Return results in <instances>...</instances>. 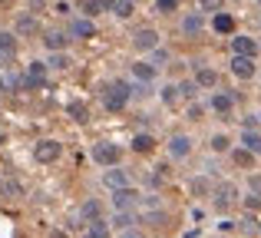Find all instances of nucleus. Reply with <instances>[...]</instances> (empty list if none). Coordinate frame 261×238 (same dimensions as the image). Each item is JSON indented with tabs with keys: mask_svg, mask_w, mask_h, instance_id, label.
<instances>
[{
	"mask_svg": "<svg viewBox=\"0 0 261 238\" xmlns=\"http://www.w3.org/2000/svg\"><path fill=\"white\" fill-rule=\"evenodd\" d=\"M70 33H73V37H93V33H96V27L89 23V20H76V23L70 27Z\"/></svg>",
	"mask_w": 261,
	"mask_h": 238,
	"instance_id": "obj_25",
	"label": "nucleus"
},
{
	"mask_svg": "<svg viewBox=\"0 0 261 238\" xmlns=\"http://www.w3.org/2000/svg\"><path fill=\"white\" fill-rule=\"evenodd\" d=\"M102 182H106L109 189H122V186H129V175L122 172V169H113V166H109V172L102 175Z\"/></svg>",
	"mask_w": 261,
	"mask_h": 238,
	"instance_id": "obj_13",
	"label": "nucleus"
},
{
	"mask_svg": "<svg viewBox=\"0 0 261 238\" xmlns=\"http://www.w3.org/2000/svg\"><path fill=\"white\" fill-rule=\"evenodd\" d=\"M235 195H238V189L231 186V182H225V186H218V189H215V199H212V202H215L218 212H228L231 202H235Z\"/></svg>",
	"mask_w": 261,
	"mask_h": 238,
	"instance_id": "obj_6",
	"label": "nucleus"
},
{
	"mask_svg": "<svg viewBox=\"0 0 261 238\" xmlns=\"http://www.w3.org/2000/svg\"><path fill=\"white\" fill-rule=\"evenodd\" d=\"M133 73H136V80H142V83H152L155 80V66L152 63H136Z\"/></svg>",
	"mask_w": 261,
	"mask_h": 238,
	"instance_id": "obj_22",
	"label": "nucleus"
},
{
	"mask_svg": "<svg viewBox=\"0 0 261 238\" xmlns=\"http://www.w3.org/2000/svg\"><path fill=\"white\" fill-rule=\"evenodd\" d=\"M86 235L89 238H106L109 235V228H106V222H99V219H93V225L86 228Z\"/></svg>",
	"mask_w": 261,
	"mask_h": 238,
	"instance_id": "obj_26",
	"label": "nucleus"
},
{
	"mask_svg": "<svg viewBox=\"0 0 261 238\" xmlns=\"http://www.w3.org/2000/svg\"><path fill=\"white\" fill-rule=\"evenodd\" d=\"M155 7H159V10H175V7H178V0H159Z\"/></svg>",
	"mask_w": 261,
	"mask_h": 238,
	"instance_id": "obj_38",
	"label": "nucleus"
},
{
	"mask_svg": "<svg viewBox=\"0 0 261 238\" xmlns=\"http://www.w3.org/2000/svg\"><path fill=\"white\" fill-rule=\"evenodd\" d=\"M129 96H133V86H129V83H113L106 90V96H102V103H106L109 113H119V110H126Z\"/></svg>",
	"mask_w": 261,
	"mask_h": 238,
	"instance_id": "obj_1",
	"label": "nucleus"
},
{
	"mask_svg": "<svg viewBox=\"0 0 261 238\" xmlns=\"http://www.w3.org/2000/svg\"><path fill=\"white\" fill-rule=\"evenodd\" d=\"M133 43H136V50H155V46H159V33H155L152 27H142V30H136Z\"/></svg>",
	"mask_w": 261,
	"mask_h": 238,
	"instance_id": "obj_7",
	"label": "nucleus"
},
{
	"mask_svg": "<svg viewBox=\"0 0 261 238\" xmlns=\"http://www.w3.org/2000/svg\"><path fill=\"white\" fill-rule=\"evenodd\" d=\"M178 93H182V96H195V93H198V83H195V80H185V83L182 86H178Z\"/></svg>",
	"mask_w": 261,
	"mask_h": 238,
	"instance_id": "obj_33",
	"label": "nucleus"
},
{
	"mask_svg": "<svg viewBox=\"0 0 261 238\" xmlns=\"http://www.w3.org/2000/svg\"><path fill=\"white\" fill-rule=\"evenodd\" d=\"M0 195H4V199H20V195H23V186H20L17 179H0Z\"/></svg>",
	"mask_w": 261,
	"mask_h": 238,
	"instance_id": "obj_16",
	"label": "nucleus"
},
{
	"mask_svg": "<svg viewBox=\"0 0 261 238\" xmlns=\"http://www.w3.org/2000/svg\"><path fill=\"white\" fill-rule=\"evenodd\" d=\"M182 30H185V33H198V30H202V17H198V13L185 17V20H182Z\"/></svg>",
	"mask_w": 261,
	"mask_h": 238,
	"instance_id": "obj_28",
	"label": "nucleus"
},
{
	"mask_svg": "<svg viewBox=\"0 0 261 238\" xmlns=\"http://www.w3.org/2000/svg\"><path fill=\"white\" fill-rule=\"evenodd\" d=\"M113 13H116V17H122V20H126L129 13H133V0H116V4H113Z\"/></svg>",
	"mask_w": 261,
	"mask_h": 238,
	"instance_id": "obj_29",
	"label": "nucleus"
},
{
	"mask_svg": "<svg viewBox=\"0 0 261 238\" xmlns=\"http://www.w3.org/2000/svg\"><path fill=\"white\" fill-rule=\"evenodd\" d=\"M212 27H215L218 33H231V30H235V17H228V13H215Z\"/></svg>",
	"mask_w": 261,
	"mask_h": 238,
	"instance_id": "obj_21",
	"label": "nucleus"
},
{
	"mask_svg": "<svg viewBox=\"0 0 261 238\" xmlns=\"http://www.w3.org/2000/svg\"><path fill=\"white\" fill-rule=\"evenodd\" d=\"M202 10H208V13L215 10L218 13V10H222V0H202Z\"/></svg>",
	"mask_w": 261,
	"mask_h": 238,
	"instance_id": "obj_37",
	"label": "nucleus"
},
{
	"mask_svg": "<svg viewBox=\"0 0 261 238\" xmlns=\"http://www.w3.org/2000/svg\"><path fill=\"white\" fill-rule=\"evenodd\" d=\"M192 192H195V195H205V192H208V182H205V179H195V182H192Z\"/></svg>",
	"mask_w": 261,
	"mask_h": 238,
	"instance_id": "obj_36",
	"label": "nucleus"
},
{
	"mask_svg": "<svg viewBox=\"0 0 261 238\" xmlns=\"http://www.w3.org/2000/svg\"><path fill=\"white\" fill-rule=\"evenodd\" d=\"M93 162H99V166H116V162H119V146H113V142H96Z\"/></svg>",
	"mask_w": 261,
	"mask_h": 238,
	"instance_id": "obj_2",
	"label": "nucleus"
},
{
	"mask_svg": "<svg viewBox=\"0 0 261 238\" xmlns=\"http://www.w3.org/2000/svg\"><path fill=\"white\" fill-rule=\"evenodd\" d=\"M242 146L251 149L255 155H261V136H258V129H245V133H242Z\"/></svg>",
	"mask_w": 261,
	"mask_h": 238,
	"instance_id": "obj_18",
	"label": "nucleus"
},
{
	"mask_svg": "<svg viewBox=\"0 0 261 238\" xmlns=\"http://www.w3.org/2000/svg\"><path fill=\"white\" fill-rule=\"evenodd\" d=\"M195 83L198 86H215L218 83V73L208 70V66H198V70H195Z\"/></svg>",
	"mask_w": 261,
	"mask_h": 238,
	"instance_id": "obj_20",
	"label": "nucleus"
},
{
	"mask_svg": "<svg viewBox=\"0 0 261 238\" xmlns=\"http://www.w3.org/2000/svg\"><path fill=\"white\" fill-rule=\"evenodd\" d=\"M178 96H182V93H178V86H166V90H162V103H166V106H172Z\"/></svg>",
	"mask_w": 261,
	"mask_h": 238,
	"instance_id": "obj_32",
	"label": "nucleus"
},
{
	"mask_svg": "<svg viewBox=\"0 0 261 238\" xmlns=\"http://www.w3.org/2000/svg\"><path fill=\"white\" fill-rule=\"evenodd\" d=\"M43 43L50 46V50H63V46L70 43V37H66L63 30H50V33H46V37H43Z\"/></svg>",
	"mask_w": 261,
	"mask_h": 238,
	"instance_id": "obj_19",
	"label": "nucleus"
},
{
	"mask_svg": "<svg viewBox=\"0 0 261 238\" xmlns=\"http://www.w3.org/2000/svg\"><path fill=\"white\" fill-rule=\"evenodd\" d=\"M99 212H102V208H99V202H96V199H89L86 205H83V219H89V222L99 219Z\"/></svg>",
	"mask_w": 261,
	"mask_h": 238,
	"instance_id": "obj_30",
	"label": "nucleus"
},
{
	"mask_svg": "<svg viewBox=\"0 0 261 238\" xmlns=\"http://www.w3.org/2000/svg\"><path fill=\"white\" fill-rule=\"evenodd\" d=\"M139 192H136V189H129V186H122V189H113V205H116V212H119V208H136L139 205Z\"/></svg>",
	"mask_w": 261,
	"mask_h": 238,
	"instance_id": "obj_3",
	"label": "nucleus"
},
{
	"mask_svg": "<svg viewBox=\"0 0 261 238\" xmlns=\"http://www.w3.org/2000/svg\"><path fill=\"white\" fill-rule=\"evenodd\" d=\"M43 80H46V63L37 60V63L27 66V86H30V90H33V86H43Z\"/></svg>",
	"mask_w": 261,
	"mask_h": 238,
	"instance_id": "obj_8",
	"label": "nucleus"
},
{
	"mask_svg": "<svg viewBox=\"0 0 261 238\" xmlns=\"http://www.w3.org/2000/svg\"><path fill=\"white\" fill-rule=\"evenodd\" d=\"M133 149H136V152H152V149H155V139L142 133V136H136V139H133Z\"/></svg>",
	"mask_w": 261,
	"mask_h": 238,
	"instance_id": "obj_24",
	"label": "nucleus"
},
{
	"mask_svg": "<svg viewBox=\"0 0 261 238\" xmlns=\"http://www.w3.org/2000/svg\"><path fill=\"white\" fill-rule=\"evenodd\" d=\"M245 205H248V212H258V208H261V195H258V192H251L248 199H245Z\"/></svg>",
	"mask_w": 261,
	"mask_h": 238,
	"instance_id": "obj_34",
	"label": "nucleus"
},
{
	"mask_svg": "<svg viewBox=\"0 0 261 238\" xmlns=\"http://www.w3.org/2000/svg\"><path fill=\"white\" fill-rule=\"evenodd\" d=\"M37 30H40V23H37L33 13H20V17H17V33H20V37H33Z\"/></svg>",
	"mask_w": 261,
	"mask_h": 238,
	"instance_id": "obj_10",
	"label": "nucleus"
},
{
	"mask_svg": "<svg viewBox=\"0 0 261 238\" xmlns=\"http://www.w3.org/2000/svg\"><path fill=\"white\" fill-rule=\"evenodd\" d=\"M0 86H4V93H13V90H20V86H27V80L20 76V73L7 70L4 76H0Z\"/></svg>",
	"mask_w": 261,
	"mask_h": 238,
	"instance_id": "obj_14",
	"label": "nucleus"
},
{
	"mask_svg": "<svg viewBox=\"0 0 261 238\" xmlns=\"http://www.w3.org/2000/svg\"><path fill=\"white\" fill-rule=\"evenodd\" d=\"M60 152H63V146H60L57 139H43V142H37V149H33L37 162H57Z\"/></svg>",
	"mask_w": 261,
	"mask_h": 238,
	"instance_id": "obj_4",
	"label": "nucleus"
},
{
	"mask_svg": "<svg viewBox=\"0 0 261 238\" xmlns=\"http://www.w3.org/2000/svg\"><path fill=\"white\" fill-rule=\"evenodd\" d=\"M83 7H86V13H99V7H102V4H99V0H86Z\"/></svg>",
	"mask_w": 261,
	"mask_h": 238,
	"instance_id": "obj_39",
	"label": "nucleus"
},
{
	"mask_svg": "<svg viewBox=\"0 0 261 238\" xmlns=\"http://www.w3.org/2000/svg\"><path fill=\"white\" fill-rule=\"evenodd\" d=\"M231 159H235V166H251V162H255V152H251V149H235Z\"/></svg>",
	"mask_w": 261,
	"mask_h": 238,
	"instance_id": "obj_27",
	"label": "nucleus"
},
{
	"mask_svg": "<svg viewBox=\"0 0 261 238\" xmlns=\"http://www.w3.org/2000/svg\"><path fill=\"white\" fill-rule=\"evenodd\" d=\"M231 73L242 80H251L255 76V57H245V53H235L231 57Z\"/></svg>",
	"mask_w": 261,
	"mask_h": 238,
	"instance_id": "obj_5",
	"label": "nucleus"
},
{
	"mask_svg": "<svg viewBox=\"0 0 261 238\" xmlns=\"http://www.w3.org/2000/svg\"><path fill=\"white\" fill-rule=\"evenodd\" d=\"M169 152H172V159H185V155L192 152V139H189V136H172Z\"/></svg>",
	"mask_w": 261,
	"mask_h": 238,
	"instance_id": "obj_9",
	"label": "nucleus"
},
{
	"mask_svg": "<svg viewBox=\"0 0 261 238\" xmlns=\"http://www.w3.org/2000/svg\"><path fill=\"white\" fill-rule=\"evenodd\" d=\"M231 106H235V96H231V93H215V96H212V110L215 113H231Z\"/></svg>",
	"mask_w": 261,
	"mask_h": 238,
	"instance_id": "obj_12",
	"label": "nucleus"
},
{
	"mask_svg": "<svg viewBox=\"0 0 261 238\" xmlns=\"http://www.w3.org/2000/svg\"><path fill=\"white\" fill-rule=\"evenodd\" d=\"M116 228H119V232H126V235H136V219L133 215H129V208H119V215H116V222H113Z\"/></svg>",
	"mask_w": 261,
	"mask_h": 238,
	"instance_id": "obj_17",
	"label": "nucleus"
},
{
	"mask_svg": "<svg viewBox=\"0 0 261 238\" xmlns=\"http://www.w3.org/2000/svg\"><path fill=\"white\" fill-rule=\"evenodd\" d=\"M189 119H202V106H192V110H189Z\"/></svg>",
	"mask_w": 261,
	"mask_h": 238,
	"instance_id": "obj_41",
	"label": "nucleus"
},
{
	"mask_svg": "<svg viewBox=\"0 0 261 238\" xmlns=\"http://www.w3.org/2000/svg\"><path fill=\"white\" fill-rule=\"evenodd\" d=\"M13 53H17V37L13 33H0V60H10Z\"/></svg>",
	"mask_w": 261,
	"mask_h": 238,
	"instance_id": "obj_15",
	"label": "nucleus"
},
{
	"mask_svg": "<svg viewBox=\"0 0 261 238\" xmlns=\"http://www.w3.org/2000/svg\"><path fill=\"white\" fill-rule=\"evenodd\" d=\"M248 186H251V192H258V195H261V175H251Z\"/></svg>",
	"mask_w": 261,
	"mask_h": 238,
	"instance_id": "obj_40",
	"label": "nucleus"
},
{
	"mask_svg": "<svg viewBox=\"0 0 261 238\" xmlns=\"http://www.w3.org/2000/svg\"><path fill=\"white\" fill-rule=\"evenodd\" d=\"M231 53H245V57H255L258 53V43L251 37H235L231 40Z\"/></svg>",
	"mask_w": 261,
	"mask_h": 238,
	"instance_id": "obj_11",
	"label": "nucleus"
},
{
	"mask_svg": "<svg viewBox=\"0 0 261 238\" xmlns=\"http://www.w3.org/2000/svg\"><path fill=\"white\" fill-rule=\"evenodd\" d=\"M4 139H7V133H4V129H0V146H4Z\"/></svg>",
	"mask_w": 261,
	"mask_h": 238,
	"instance_id": "obj_42",
	"label": "nucleus"
},
{
	"mask_svg": "<svg viewBox=\"0 0 261 238\" xmlns=\"http://www.w3.org/2000/svg\"><path fill=\"white\" fill-rule=\"evenodd\" d=\"M50 66H57V70H66V66H70V57H66V53H60V50H53Z\"/></svg>",
	"mask_w": 261,
	"mask_h": 238,
	"instance_id": "obj_31",
	"label": "nucleus"
},
{
	"mask_svg": "<svg viewBox=\"0 0 261 238\" xmlns=\"http://www.w3.org/2000/svg\"><path fill=\"white\" fill-rule=\"evenodd\" d=\"M212 149H215V152H225V149H228V136H215V139H212Z\"/></svg>",
	"mask_w": 261,
	"mask_h": 238,
	"instance_id": "obj_35",
	"label": "nucleus"
},
{
	"mask_svg": "<svg viewBox=\"0 0 261 238\" xmlns=\"http://www.w3.org/2000/svg\"><path fill=\"white\" fill-rule=\"evenodd\" d=\"M66 113H70L76 122H86L89 119V110H86V103H80V99H73L70 106H66Z\"/></svg>",
	"mask_w": 261,
	"mask_h": 238,
	"instance_id": "obj_23",
	"label": "nucleus"
}]
</instances>
